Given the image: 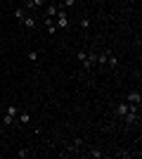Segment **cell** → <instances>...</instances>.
I'll return each instance as SVG.
<instances>
[{"label": "cell", "instance_id": "6da1fadb", "mask_svg": "<svg viewBox=\"0 0 142 159\" xmlns=\"http://www.w3.org/2000/svg\"><path fill=\"white\" fill-rule=\"evenodd\" d=\"M78 62L83 64L85 71H93V66L97 64V52H85V50H81V52H78Z\"/></svg>", "mask_w": 142, "mask_h": 159}, {"label": "cell", "instance_id": "7a4b0ae2", "mask_svg": "<svg viewBox=\"0 0 142 159\" xmlns=\"http://www.w3.org/2000/svg\"><path fill=\"white\" fill-rule=\"evenodd\" d=\"M17 114H19V107L17 105H10L5 109V116H2V124H5V126H12L14 121H17Z\"/></svg>", "mask_w": 142, "mask_h": 159}, {"label": "cell", "instance_id": "3957f363", "mask_svg": "<svg viewBox=\"0 0 142 159\" xmlns=\"http://www.w3.org/2000/svg\"><path fill=\"white\" fill-rule=\"evenodd\" d=\"M54 24H57V29H67L69 26V14L67 10L59 5V10H57V14H54Z\"/></svg>", "mask_w": 142, "mask_h": 159}, {"label": "cell", "instance_id": "277c9868", "mask_svg": "<svg viewBox=\"0 0 142 159\" xmlns=\"http://www.w3.org/2000/svg\"><path fill=\"white\" fill-rule=\"evenodd\" d=\"M126 112H128V102H118V105L114 107V114H116V116H123Z\"/></svg>", "mask_w": 142, "mask_h": 159}, {"label": "cell", "instance_id": "5b68a950", "mask_svg": "<svg viewBox=\"0 0 142 159\" xmlns=\"http://www.w3.org/2000/svg\"><path fill=\"white\" fill-rule=\"evenodd\" d=\"M45 0H26L24 2V10H36V7H43Z\"/></svg>", "mask_w": 142, "mask_h": 159}, {"label": "cell", "instance_id": "8992f818", "mask_svg": "<svg viewBox=\"0 0 142 159\" xmlns=\"http://www.w3.org/2000/svg\"><path fill=\"white\" fill-rule=\"evenodd\" d=\"M43 24L47 26V31H50V33H54V31H57V24H54V19H52V17H43Z\"/></svg>", "mask_w": 142, "mask_h": 159}, {"label": "cell", "instance_id": "52a82bcc", "mask_svg": "<svg viewBox=\"0 0 142 159\" xmlns=\"http://www.w3.org/2000/svg\"><path fill=\"white\" fill-rule=\"evenodd\" d=\"M126 100H128L130 105H140V93H137V90H130V93L126 95Z\"/></svg>", "mask_w": 142, "mask_h": 159}, {"label": "cell", "instance_id": "ba28073f", "mask_svg": "<svg viewBox=\"0 0 142 159\" xmlns=\"http://www.w3.org/2000/svg\"><path fill=\"white\" fill-rule=\"evenodd\" d=\"M19 24H21L24 29H36V19H33V17H24Z\"/></svg>", "mask_w": 142, "mask_h": 159}, {"label": "cell", "instance_id": "9c48e42d", "mask_svg": "<svg viewBox=\"0 0 142 159\" xmlns=\"http://www.w3.org/2000/svg\"><path fill=\"white\" fill-rule=\"evenodd\" d=\"M107 64L111 66V69H118V57H114L109 50H107Z\"/></svg>", "mask_w": 142, "mask_h": 159}, {"label": "cell", "instance_id": "30bf717a", "mask_svg": "<svg viewBox=\"0 0 142 159\" xmlns=\"http://www.w3.org/2000/svg\"><path fill=\"white\" fill-rule=\"evenodd\" d=\"M17 157H19V159H28V157H33V152H31L28 147H21L19 152H17Z\"/></svg>", "mask_w": 142, "mask_h": 159}, {"label": "cell", "instance_id": "8fae6325", "mask_svg": "<svg viewBox=\"0 0 142 159\" xmlns=\"http://www.w3.org/2000/svg\"><path fill=\"white\" fill-rule=\"evenodd\" d=\"M28 119H31V114H26V112H19V114H17V121H19L21 126H24V124H28Z\"/></svg>", "mask_w": 142, "mask_h": 159}, {"label": "cell", "instance_id": "7c38bea8", "mask_svg": "<svg viewBox=\"0 0 142 159\" xmlns=\"http://www.w3.org/2000/svg\"><path fill=\"white\" fill-rule=\"evenodd\" d=\"M57 10H59V5H54V2H52V5H50V7L45 10V17H52V19H54V14H57Z\"/></svg>", "mask_w": 142, "mask_h": 159}, {"label": "cell", "instance_id": "4fadbf2b", "mask_svg": "<svg viewBox=\"0 0 142 159\" xmlns=\"http://www.w3.org/2000/svg\"><path fill=\"white\" fill-rule=\"evenodd\" d=\"M90 157H93V159H97V157H104V152H102V150H97V147H93V150H90Z\"/></svg>", "mask_w": 142, "mask_h": 159}, {"label": "cell", "instance_id": "5bb4252c", "mask_svg": "<svg viewBox=\"0 0 142 159\" xmlns=\"http://www.w3.org/2000/svg\"><path fill=\"white\" fill-rule=\"evenodd\" d=\"M14 17H17V19H24V17H26V12H24V7H17V10H14Z\"/></svg>", "mask_w": 142, "mask_h": 159}, {"label": "cell", "instance_id": "9a60e30c", "mask_svg": "<svg viewBox=\"0 0 142 159\" xmlns=\"http://www.w3.org/2000/svg\"><path fill=\"white\" fill-rule=\"evenodd\" d=\"M26 57H28V62H38V52H36V50H31Z\"/></svg>", "mask_w": 142, "mask_h": 159}, {"label": "cell", "instance_id": "2e32d148", "mask_svg": "<svg viewBox=\"0 0 142 159\" xmlns=\"http://www.w3.org/2000/svg\"><path fill=\"white\" fill-rule=\"evenodd\" d=\"M81 26L88 31V29H90V19H85V17H83V19H81Z\"/></svg>", "mask_w": 142, "mask_h": 159}]
</instances>
